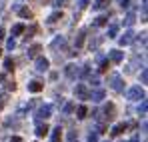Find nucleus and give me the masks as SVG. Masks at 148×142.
Returning a JSON list of instances; mask_svg holds the SVG:
<instances>
[{"label": "nucleus", "instance_id": "obj_1", "mask_svg": "<svg viewBox=\"0 0 148 142\" xmlns=\"http://www.w3.org/2000/svg\"><path fill=\"white\" fill-rule=\"evenodd\" d=\"M108 84H110V88L114 92H122L124 90V80H122L120 74H110L108 76Z\"/></svg>", "mask_w": 148, "mask_h": 142}, {"label": "nucleus", "instance_id": "obj_2", "mask_svg": "<svg viewBox=\"0 0 148 142\" xmlns=\"http://www.w3.org/2000/svg\"><path fill=\"white\" fill-rule=\"evenodd\" d=\"M126 96H128V100H134V102H138V100H144V98H146L144 90H142L140 86H132V88L126 92Z\"/></svg>", "mask_w": 148, "mask_h": 142}, {"label": "nucleus", "instance_id": "obj_3", "mask_svg": "<svg viewBox=\"0 0 148 142\" xmlns=\"http://www.w3.org/2000/svg\"><path fill=\"white\" fill-rule=\"evenodd\" d=\"M50 114H52V106H50V104H42V106H38L34 118L36 120H46V118H50Z\"/></svg>", "mask_w": 148, "mask_h": 142}, {"label": "nucleus", "instance_id": "obj_4", "mask_svg": "<svg viewBox=\"0 0 148 142\" xmlns=\"http://www.w3.org/2000/svg\"><path fill=\"white\" fill-rule=\"evenodd\" d=\"M74 94H76V98H78V100H88V98H90V92H88L86 84H76Z\"/></svg>", "mask_w": 148, "mask_h": 142}, {"label": "nucleus", "instance_id": "obj_5", "mask_svg": "<svg viewBox=\"0 0 148 142\" xmlns=\"http://www.w3.org/2000/svg\"><path fill=\"white\" fill-rule=\"evenodd\" d=\"M34 66H36V70H38V72H46V70H48V66H50V60H48V58H44V56H36Z\"/></svg>", "mask_w": 148, "mask_h": 142}, {"label": "nucleus", "instance_id": "obj_6", "mask_svg": "<svg viewBox=\"0 0 148 142\" xmlns=\"http://www.w3.org/2000/svg\"><path fill=\"white\" fill-rule=\"evenodd\" d=\"M132 40H134V32H132V30H126V32H124L122 36L118 38V42H120V46H128V44H130Z\"/></svg>", "mask_w": 148, "mask_h": 142}, {"label": "nucleus", "instance_id": "obj_7", "mask_svg": "<svg viewBox=\"0 0 148 142\" xmlns=\"http://www.w3.org/2000/svg\"><path fill=\"white\" fill-rule=\"evenodd\" d=\"M14 12H18L20 18H32V12L28 8H24L22 4H14Z\"/></svg>", "mask_w": 148, "mask_h": 142}, {"label": "nucleus", "instance_id": "obj_8", "mask_svg": "<svg viewBox=\"0 0 148 142\" xmlns=\"http://www.w3.org/2000/svg\"><path fill=\"white\" fill-rule=\"evenodd\" d=\"M64 46H66V38L64 36H56L52 40V44H50V50H58V48H64Z\"/></svg>", "mask_w": 148, "mask_h": 142}, {"label": "nucleus", "instance_id": "obj_9", "mask_svg": "<svg viewBox=\"0 0 148 142\" xmlns=\"http://www.w3.org/2000/svg\"><path fill=\"white\" fill-rule=\"evenodd\" d=\"M78 72H80V70H78V66H76V64H68V66L64 68V74H66L70 80H74V78L78 76Z\"/></svg>", "mask_w": 148, "mask_h": 142}, {"label": "nucleus", "instance_id": "obj_10", "mask_svg": "<svg viewBox=\"0 0 148 142\" xmlns=\"http://www.w3.org/2000/svg\"><path fill=\"white\" fill-rule=\"evenodd\" d=\"M104 114H106V120H112L116 116V106H114L112 102H108V104L104 106Z\"/></svg>", "mask_w": 148, "mask_h": 142}, {"label": "nucleus", "instance_id": "obj_11", "mask_svg": "<svg viewBox=\"0 0 148 142\" xmlns=\"http://www.w3.org/2000/svg\"><path fill=\"white\" fill-rule=\"evenodd\" d=\"M126 128H128V124H126V122H120V124H116V126H112V130H110V134H112V136H120V134H122V132L126 130Z\"/></svg>", "mask_w": 148, "mask_h": 142}, {"label": "nucleus", "instance_id": "obj_12", "mask_svg": "<svg viewBox=\"0 0 148 142\" xmlns=\"http://www.w3.org/2000/svg\"><path fill=\"white\" fill-rule=\"evenodd\" d=\"M108 4H110V0H94V4H92V10H106L108 8Z\"/></svg>", "mask_w": 148, "mask_h": 142}, {"label": "nucleus", "instance_id": "obj_13", "mask_svg": "<svg viewBox=\"0 0 148 142\" xmlns=\"http://www.w3.org/2000/svg\"><path fill=\"white\" fill-rule=\"evenodd\" d=\"M44 86H42V82H38V80H32V82H28V92H40Z\"/></svg>", "mask_w": 148, "mask_h": 142}, {"label": "nucleus", "instance_id": "obj_14", "mask_svg": "<svg viewBox=\"0 0 148 142\" xmlns=\"http://www.w3.org/2000/svg\"><path fill=\"white\" fill-rule=\"evenodd\" d=\"M84 38H86V30H80V32L76 34V40H74V46H76V50H78V48H82V44H84Z\"/></svg>", "mask_w": 148, "mask_h": 142}, {"label": "nucleus", "instance_id": "obj_15", "mask_svg": "<svg viewBox=\"0 0 148 142\" xmlns=\"http://www.w3.org/2000/svg\"><path fill=\"white\" fill-rule=\"evenodd\" d=\"M122 58H124V52L116 50V48H114V50H110V60H112V62H116V64H118V62H122Z\"/></svg>", "mask_w": 148, "mask_h": 142}, {"label": "nucleus", "instance_id": "obj_16", "mask_svg": "<svg viewBox=\"0 0 148 142\" xmlns=\"http://www.w3.org/2000/svg\"><path fill=\"white\" fill-rule=\"evenodd\" d=\"M46 134H48V124H46V122H44V124L38 122V124H36V136L42 138V136H46Z\"/></svg>", "mask_w": 148, "mask_h": 142}, {"label": "nucleus", "instance_id": "obj_17", "mask_svg": "<svg viewBox=\"0 0 148 142\" xmlns=\"http://www.w3.org/2000/svg\"><path fill=\"white\" fill-rule=\"evenodd\" d=\"M40 50H42V46H40V44H32V46L28 48V52H26V54H28V58H36Z\"/></svg>", "mask_w": 148, "mask_h": 142}, {"label": "nucleus", "instance_id": "obj_18", "mask_svg": "<svg viewBox=\"0 0 148 142\" xmlns=\"http://www.w3.org/2000/svg\"><path fill=\"white\" fill-rule=\"evenodd\" d=\"M108 68H110V62H108V58H100L98 60V72H108Z\"/></svg>", "mask_w": 148, "mask_h": 142}, {"label": "nucleus", "instance_id": "obj_19", "mask_svg": "<svg viewBox=\"0 0 148 142\" xmlns=\"http://www.w3.org/2000/svg\"><path fill=\"white\" fill-rule=\"evenodd\" d=\"M134 22H136V12L130 10V12L126 14V18H124V26H132Z\"/></svg>", "mask_w": 148, "mask_h": 142}, {"label": "nucleus", "instance_id": "obj_20", "mask_svg": "<svg viewBox=\"0 0 148 142\" xmlns=\"http://www.w3.org/2000/svg\"><path fill=\"white\" fill-rule=\"evenodd\" d=\"M58 20H62V12H60V10H56V12H52V14L48 16V20H46V22H48V24H56Z\"/></svg>", "mask_w": 148, "mask_h": 142}, {"label": "nucleus", "instance_id": "obj_21", "mask_svg": "<svg viewBox=\"0 0 148 142\" xmlns=\"http://www.w3.org/2000/svg\"><path fill=\"white\" fill-rule=\"evenodd\" d=\"M90 98H92L94 102H100V100L104 98V90H102V88H96L94 92H90Z\"/></svg>", "mask_w": 148, "mask_h": 142}, {"label": "nucleus", "instance_id": "obj_22", "mask_svg": "<svg viewBox=\"0 0 148 142\" xmlns=\"http://www.w3.org/2000/svg\"><path fill=\"white\" fill-rule=\"evenodd\" d=\"M36 32H38V26H36V24H32V26H30V28L26 30V36H24V40L28 42V40H30V38H32V36H34Z\"/></svg>", "mask_w": 148, "mask_h": 142}, {"label": "nucleus", "instance_id": "obj_23", "mask_svg": "<svg viewBox=\"0 0 148 142\" xmlns=\"http://www.w3.org/2000/svg\"><path fill=\"white\" fill-rule=\"evenodd\" d=\"M4 70L6 72L14 70V60H12V58H4Z\"/></svg>", "mask_w": 148, "mask_h": 142}, {"label": "nucleus", "instance_id": "obj_24", "mask_svg": "<svg viewBox=\"0 0 148 142\" xmlns=\"http://www.w3.org/2000/svg\"><path fill=\"white\" fill-rule=\"evenodd\" d=\"M108 24V16H98V18H94V26L98 28V26H106Z\"/></svg>", "mask_w": 148, "mask_h": 142}, {"label": "nucleus", "instance_id": "obj_25", "mask_svg": "<svg viewBox=\"0 0 148 142\" xmlns=\"http://www.w3.org/2000/svg\"><path fill=\"white\" fill-rule=\"evenodd\" d=\"M22 32H24V24H14L12 26V36H18Z\"/></svg>", "mask_w": 148, "mask_h": 142}, {"label": "nucleus", "instance_id": "obj_26", "mask_svg": "<svg viewBox=\"0 0 148 142\" xmlns=\"http://www.w3.org/2000/svg\"><path fill=\"white\" fill-rule=\"evenodd\" d=\"M116 34H118V24H112L110 28H108V38H116Z\"/></svg>", "mask_w": 148, "mask_h": 142}, {"label": "nucleus", "instance_id": "obj_27", "mask_svg": "<svg viewBox=\"0 0 148 142\" xmlns=\"http://www.w3.org/2000/svg\"><path fill=\"white\" fill-rule=\"evenodd\" d=\"M76 114H78V118H86V114H88V108L82 104V106H78V108H76Z\"/></svg>", "mask_w": 148, "mask_h": 142}, {"label": "nucleus", "instance_id": "obj_28", "mask_svg": "<svg viewBox=\"0 0 148 142\" xmlns=\"http://www.w3.org/2000/svg\"><path fill=\"white\" fill-rule=\"evenodd\" d=\"M60 132H62L60 126H56V128L52 130V142H60Z\"/></svg>", "mask_w": 148, "mask_h": 142}, {"label": "nucleus", "instance_id": "obj_29", "mask_svg": "<svg viewBox=\"0 0 148 142\" xmlns=\"http://www.w3.org/2000/svg\"><path fill=\"white\" fill-rule=\"evenodd\" d=\"M72 110H74V102H66V104H64V108H62V112H64L66 116H68Z\"/></svg>", "mask_w": 148, "mask_h": 142}, {"label": "nucleus", "instance_id": "obj_30", "mask_svg": "<svg viewBox=\"0 0 148 142\" xmlns=\"http://www.w3.org/2000/svg\"><path fill=\"white\" fill-rule=\"evenodd\" d=\"M16 48V42H14V38H8V42H6V50H14Z\"/></svg>", "mask_w": 148, "mask_h": 142}, {"label": "nucleus", "instance_id": "obj_31", "mask_svg": "<svg viewBox=\"0 0 148 142\" xmlns=\"http://www.w3.org/2000/svg\"><path fill=\"white\" fill-rule=\"evenodd\" d=\"M78 74H82V76H88V74H90V64H84V66H82V70L78 72Z\"/></svg>", "mask_w": 148, "mask_h": 142}, {"label": "nucleus", "instance_id": "obj_32", "mask_svg": "<svg viewBox=\"0 0 148 142\" xmlns=\"http://www.w3.org/2000/svg\"><path fill=\"white\" fill-rule=\"evenodd\" d=\"M138 112H140L142 116L146 114V100H142V102H140V106H138Z\"/></svg>", "mask_w": 148, "mask_h": 142}, {"label": "nucleus", "instance_id": "obj_33", "mask_svg": "<svg viewBox=\"0 0 148 142\" xmlns=\"http://www.w3.org/2000/svg\"><path fill=\"white\" fill-rule=\"evenodd\" d=\"M66 4H68V0H54V6L56 8H64Z\"/></svg>", "mask_w": 148, "mask_h": 142}, {"label": "nucleus", "instance_id": "obj_34", "mask_svg": "<svg viewBox=\"0 0 148 142\" xmlns=\"http://www.w3.org/2000/svg\"><path fill=\"white\" fill-rule=\"evenodd\" d=\"M76 6H78L80 10H84V8L88 6V0H76Z\"/></svg>", "mask_w": 148, "mask_h": 142}, {"label": "nucleus", "instance_id": "obj_35", "mask_svg": "<svg viewBox=\"0 0 148 142\" xmlns=\"http://www.w3.org/2000/svg\"><path fill=\"white\" fill-rule=\"evenodd\" d=\"M76 140H78V132H74V130L68 132V142H76Z\"/></svg>", "mask_w": 148, "mask_h": 142}, {"label": "nucleus", "instance_id": "obj_36", "mask_svg": "<svg viewBox=\"0 0 148 142\" xmlns=\"http://www.w3.org/2000/svg\"><path fill=\"white\" fill-rule=\"evenodd\" d=\"M140 80H142V84H146V80H148V72H146V68H142V72H140Z\"/></svg>", "mask_w": 148, "mask_h": 142}, {"label": "nucleus", "instance_id": "obj_37", "mask_svg": "<svg viewBox=\"0 0 148 142\" xmlns=\"http://www.w3.org/2000/svg\"><path fill=\"white\" fill-rule=\"evenodd\" d=\"M88 142H98V134L96 132H90L88 134Z\"/></svg>", "mask_w": 148, "mask_h": 142}, {"label": "nucleus", "instance_id": "obj_38", "mask_svg": "<svg viewBox=\"0 0 148 142\" xmlns=\"http://www.w3.org/2000/svg\"><path fill=\"white\" fill-rule=\"evenodd\" d=\"M130 4H132V0H120V6L122 8H130Z\"/></svg>", "mask_w": 148, "mask_h": 142}, {"label": "nucleus", "instance_id": "obj_39", "mask_svg": "<svg viewBox=\"0 0 148 142\" xmlns=\"http://www.w3.org/2000/svg\"><path fill=\"white\" fill-rule=\"evenodd\" d=\"M6 98H8V94H6L4 90H0V104H4V102H6Z\"/></svg>", "mask_w": 148, "mask_h": 142}, {"label": "nucleus", "instance_id": "obj_40", "mask_svg": "<svg viewBox=\"0 0 148 142\" xmlns=\"http://www.w3.org/2000/svg\"><path fill=\"white\" fill-rule=\"evenodd\" d=\"M6 90H16V84L14 82H6Z\"/></svg>", "mask_w": 148, "mask_h": 142}, {"label": "nucleus", "instance_id": "obj_41", "mask_svg": "<svg viewBox=\"0 0 148 142\" xmlns=\"http://www.w3.org/2000/svg\"><path fill=\"white\" fill-rule=\"evenodd\" d=\"M90 84H92V86H98V84H100L98 78H96V76H90Z\"/></svg>", "mask_w": 148, "mask_h": 142}, {"label": "nucleus", "instance_id": "obj_42", "mask_svg": "<svg viewBox=\"0 0 148 142\" xmlns=\"http://www.w3.org/2000/svg\"><path fill=\"white\" fill-rule=\"evenodd\" d=\"M10 142H22V138H20V136H12V138H10Z\"/></svg>", "mask_w": 148, "mask_h": 142}, {"label": "nucleus", "instance_id": "obj_43", "mask_svg": "<svg viewBox=\"0 0 148 142\" xmlns=\"http://www.w3.org/2000/svg\"><path fill=\"white\" fill-rule=\"evenodd\" d=\"M0 40H4V28L0 26Z\"/></svg>", "mask_w": 148, "mask_h": 142}, {"label": "nucleus", "instance_id": "obj_44", "mask_svg": "<svg viewBox=\"0 0 148 142\" xmlns=\"http://www.w3.org/2000/svg\"><path fill=\"white\" fill-rule=\"evenodd\" d=\"M130 142H140V138H138V136H134V138H132Z\"/></svg>", "mask_w": 148, "mask_h": 142}, {"label": "nucleus", "instance_id": "obj_45", "mask_svg": "<svg viewBox=\"0 0 148 142\" xmlns=\"http://www.w3.org/2000/svg\"><path fill=\"white\" fill-rule=\"evenodd\" d=\"M42 2H44V4H50V2H52V0H42Z\"/></svg>", "mask_w": 148, "mask_h": 142}, {"label": "nucleus", "instance_id": "obj_46", "mask_svg": "<svg viewBox=\"0 0 148 142\" xmlns=\"http://www.w3.org/2000/svg\"><path fill=\"white\" fill-rule=\"evenodd\" d=\"M2 106H4V104H0V110H2Z\"/></svg>", "mask_w": 148, "mask_h": 142}, {"label": "nucleus", "instance_id": "obj_47", "mask_svg": "<svg viewBox=\"0 0 148 142\" xmlns=\"http://www.w3.org/2000/svg\"><path fill=\"white\" fill-rule=\"evenodd\" d=\"M0 54H2V50H0Z\"/></svg>", "mask_w": 148, "mask_h": 142}]
</instances>
